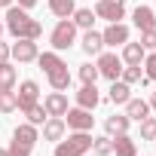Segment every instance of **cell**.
<instances>
[{"instance_id": "25", "label": "cell", "mask_w": 156, "mask_h": 156, "mask_svg": "<svg viewBox=\"0 0 156 156\" xmlns=\"http://www.w3.org/2000/svg\"><path fill=\"white\" fill-rule=\"evenodd\" d=\"M25 116H28V122H31V126H43V122L49 119V113H46V107H43L40 101H37L34 107H28V110H25Z\"/></svg>"}, {"instance_id": "18", "label": "cell", "mask_w": 156, "mask_h": 156, "mask_svg": "<svg viewBox=\"0 0 156 156\" xmlns=\"http://www.w3.org/2000/svg\"><path fill=\"white\" fill-rule=\"evenodd\" d=\"M113 153H116V156H138V147H135V141L122 132V135L113 138Z\"/></svg>"}, {"instance_id": "19", "label": "cell", "mask_w": 156, "mask_h": 156, "mask_svg": "<svg viewBox=\"0 0 156 156\" xmlns=\"http://www.w3.org/2000/svg\"><path fill=\"white\" fill-rule=\"evenodd\" d=\"M144 55H147V49H144L141 43H126V46H122V61H126V64H141Z\"/></svg>"}, {"instance_id": "26", "label": "cell", "mask_w": 156, "mask_h": 156, "mask_svg": "<svg viewBox=\"0 0 156 156\" xmlns=\"http://www.w3.org/2000/svg\"><path fill=\"white\" fill-rule=\"evenodd\" d=\"M92 150H95V156H110V153H113V138H110V135L92 138Z\"/></svg>"}, {"instance_id": "15", "label": "cell", "mask_w": 156, "mask_h": 156, "mask_svg": "<svg viewBox=\"0 0 156 156\" xmlns=\"http://www.w3.org/2000/svg\"><path fill=\"white\" fill-rule=\"evenodd\" d=\"M132 19H135V28H138V31H153V28H156V16H153L150 6H138Z\"/></svg>"}, {"instance_id": "22", "label": "cell", "mask_w": 156, "mask_h": 156, "mask_svg": "<svg viewBox=\"0 0 156 156\" xmlns=\"http://www.w3.org/2000/svg\"><path fill=\"white\" fill-rule=\"evenodd\" d=\"M129 116H107V122H104V129H107V135H122V132H129Z\"/></svg>"}, {"instance_id": "12", "label": "cell", "mask_w": 156, "mask_h": 156, "mask_svg": "<svg viewBox=\"0 0 156 156\" xmlns=\"http://www.w3.org/2000/svg\"><path fill=\"white\" fill-rule=\"evenodd\" d=\"M64 129H67V126H64V116H49V119L43 122V138L58 144V141L64 138Z\"/></svg>"}, {"instance_id": "3", "label": "cell", "mask_w": 156, "mask_h": 156, "mask_svg": "<svg viewBox=\"0 0 156 156\" xmlns=\"http://www.w3.org/2000/svg\"><path fill=\"white\" fill-rule=\"evenodd\" d=\"M49 43H52V49H55V52H64V49H70V46L76 43V25H73L70 19H61V22L52 28V34H49Z\"/></svg>"}, {"instance_id": "33", "label": "cell", "mask_w": 156, "mask_h": 156, "mask_svg": "<svg viewBox=\"0 0 156 156\" xmlns=\"http://www.w3.org/2000/svg\"><path fill=\"white\" fill-rule=\"evenodd\" d=\"M31 150H34V147H25V144L12 141V144H9V150H6V156H31Z\"/></svg>"}, {"instance_id": "32", "label": "cell", "mask_w": 156, "mask_h": 156, "mask_svg": "<svg viewBox=\"0 0 156 156\" xmlns=\"http://www.w3.org/2000/svg\"><path fill=\"white\" fill-rule=\"evenodd\" d=\"M144 67H147V70H144V76L156 83V52H153V55H144Z\"/></svg>"}, {"instance_id": "23", "label": "cell", "mask_w": 156, "mask_h": 156, "mask_svg": "<svg viewBox=\"0 0 156 156\" xmlns=\"http://www.w3.org/2000/svg\"><path fill=\"white\" fill-rule=\"evenodd\" d=\"M49 9H52L58 19H70L76 6H73V0H49Z\"/></svg>"}, {"instance_id": "39", "label": "cell", "mask_w": 156, "mask_h": 156, "mask_svg": "<svg viewBox=\"0 0 156 156\" xmlns=\"http://www.w3.org/2000/svg\"><path fill=\"white\" fill-rule=\"evenodd\" d=\"M0 156H6V150H0Z\"/></svg>"}, {"instance_id": "6", "label": "cell", "mask_w": 156, "mask_h": 156, "mask_svg": "<svg viewBox=\"0 0 156 156\" xmlns=\"http://www.w3.org/2000/svg\"><path fill=\"white\" fill-rule=\"evenodd\" d=\"M37 55H40V49H37V40H16L12 46H9V58H16L19 64H25V61H37Z\"/></svg>"}, {"instance_id": "13", "label": "cell", "mask_w": 156, "mask_h": 156, "mask_svg": "<svg viewBox=\"0 0 156 156\" xmlns=\"http://www.w3.org/2000/svg\"><path fill=\"white\" fill-rule=\"evenodd\" d=\"M12 141H19V144H25V147H34V144L40 141V135H37V126H31V122H22V126H16V132H12Z\"/></svg>"}, {"instance_id": "34", "label": "cell", "mask_w": 156, "mask_h": 156, "mask_svg": "<svg viewBox=\"0 0 156 156\" xmlns=\"http://www.w3.org/2000/svg\"><path fill=\"white\" fill-rule=\"evenodd\" d=\"M141 46L144 49H156V28L153 31H141Z\"/></svg>"}, {"instance_id": "35", "label": "cell", "mask_w": 156, "mask_h": 156, "mask_svg": "<svg viewBox=\"0 0 156 156\" xmlns=\"http://www.w3.org/2000/svg\"><path fill=\"white\" fill-rule=\"evenodd\" d=\"M3 61H9V46L0 43V64H3Z\"/></svg>"}, {"instance_id": "8", "label": "cell", "mask_w": 156, "mask_h": 156, "mask_svg": "<svg viewBox=\"0 0 156 156\" xmlns=\"http://www.w3.org/2000/svg\"><path fill=\"white\" fill-rule=\"evenodd\" d=\"M16 98H19V110L25 113L28 107H34V104L40 101V86H37L34 80H25V83L19 86V92H16Z\"/></svg>"}, {"instance_id": "31", "label": "cell", "mask_w": 156, "mask_h": 156, "mask_svg": "<svg viewBox=\"0 0 156 156\" xmlns=\"http://www.w3.org/2000/svg\"><path fill=\"white\" fill-rule=\"evenodd\" d=\"M98 76H101V73H98L95 64H83V67H80V80H83V83H95Z\"/></svg>"}, {"instance_id": "29", "label": "cell", "mask_w": 156, "mask_h": 156, "mask_svg": "<svg viewBox=\"0 0 156 156\" xmlns=\"http://www.w3.org/2000/svg\"><path fill=\"white\" fill-rule=\"evenodd\" d=\"M119 80L129 83V86H132V83H141V80H144V76H141V64H129V67H122Z\"/></svg>"}, {"instance_id": "4", "label": "cell", "mask_w": 156, "mask_h": 156, "mask_svg": "<svg viewBox=\"0 0 156 156\" xmlns=\"http://www.w3.org/2000/svg\"><path fill=\"white\" fill-rule=\"evenodd\" d=\"M92 122H95V116L86 107H67V113H64V126L73 132H92Z\"/></svg>"}, {"instance_id": "16", "label": "cell", "mask_w": 156, "mask_h": 156, "mask_svg": "<svg viewBox=\"0 0 156 156\" xmlns=\"http://www.w3.org/2000/svg\"><path fill=\"white\" fill-rule=\"evenodd\" d=\"M80 46H83V52H86V55H98V52L104 49V40H101V34H98V31H92V28H89V31L83 34Z\"/></svg>"}, {"instance_id": "37", "label": "cell", "mask_w": 156, "mask_h": 156, "mask_svg": "<svg viewBox=\"0 0 156 156\" xmlns=\"http://www.w3.org/2000/svg\"><path fill=\"white\" fill-rule=\"evenodd\" d=\"M147 104H150V110H156V89H153V95H150V101H147Z\"/></svg>"}, {"instance_id": "11", "label": "cell", "mask_w": 156, "mask_h": 156, "mask_svg": "<svg viewBox=\"0 0 156 156\" xmlns=\"http://www.w3.org/2000/svg\"><path fill=\"white\" fill-rule=\"evenodd\" d=\"M98 101H101V95H98L95 83H83V89L76 92V107H86V110H95V107H98Z\"/></svg>"}, {"instance_id": "14", "label": "cell", "mask_w": 156, "mask_h": 156, "mask_svg": "<svg viewBox=\"0 0 156 156\" xmlns=\"http://www.w3.org/2000/svg\"><path fill=\"white\" fill-rule=\"evenodd\" d=\"M46 76H49V86H52L55 92H64V89L70 86V70H67V64H61V67L49 70Z\"/></svg>"}, {"instance_id": "9", "label": "cell", "mask_w": 156, "mask_h": 156, "mask_svg": "<svg viewBox=\"0 0 156 156\" xmlns=\"http://www.w3.org/2000/svg\"><path fill=\"white\" fill-rule=\"evenodd\" d=\"M101 40H104V46H126V43H129V28H126L122 22H110V25L104 28Z\"/></svg>"}, {"instance_id": "10", "label": "cell", "mask_w": 156, "mask_h": 156, "mask_svg": "<svg viewBox=\"0 0 156 156\" xmlns=\"http://www.w3.org/2000/svg\"><path fill=\"white\" fill-rule=\"evenodd\" d=\"M43 107H46L49 116H64L67 113V95L64 92H49L43 98Z\"/></svg>"}, {"instance_id": "5", "label": "cell", "mask_w": 156, "mask_h": 156, "mask_svg": "<svg viewBox=\"0 0 156 156\" xmlns=\"http://www.w3.org/2000/svg\"><path fill=\"white\" fill-rule=\"evenodd\" d=\"M98 73L104 76V80H119V73H122V58L119 55H113V52H98Z\"/></svg>"}, {"instance_id": "38", "label": "cell", "mask_w": 156, "mask_h": 156, "mask_svg": "<svg viewBox=\"0 0 156 156\" xmlns=\"http://www.w3.org/2000/svg\"><path fill=\"white\" fill-rule=\"evenodd\" d=\"M0 6H12V0H0Z\"/></svg>"}, {"instance_id": "7", "label": "cell", "mask_w": 156, "mask_h": 156, "mask_svg": "<svg viewBox=\"0 0 156 156\" xmlns=\"http://www.w3.org/2000/svg\"><path fill=\"white\" fill-rule=\"evenodd\" d=\"M95 16L104 19V22H122V16H126V3H122V0H98Z\"/></svg>"}, {"instance_id": "1", "label": "cell", "mask_w": 156, "mask_h": 156, "mask_svg": "<svg viewBox=\"0 0 156 156\" xmlns=\"http://www.w3.org/2000/svg\"><path fill=\"white\" fill-rule=\"evenodd\" d=\"M6 31L16 37V40H37L40 34H43V25L37 22V19H31L28 16V9H22V6H6Z\"/></svg>"}, {"instance_id": "20", "label": "cell", "mask_w": 156, "mask_h": 156, "mask_svg": "<svg viewBox=\"0 0 156 156\" xmlns=\"http://www.w3.org/2000/svg\"><path fill=\"white\" fill-rule=\"evenodd\" d=\"M132 98V89H129V83H122V80H113L110 83V101L113 104H126Z\"/></svg>"}, {"instance_id": "21", "label": "cell", "mask_w": 156, "mask_h": 156, "mask_svg": "<svg viewBox=\"0 0 156 156\" xmlns=\"http://www.w3.org/2000/svg\"><path fill=\"white\" fill-rule=\"evenodd\" d=\"M12 86H16V67L9 61H3L0 64V92H9Z\"/></svg>"}, {"instance_id": "40", "label": "cell", "mask_w": 156, "mask_h": 156, "mask_svg": "<svg viewBox=\"0 0 156 156\" xmlns=\"http://www.w3.org/2000/svg\"><path fill=\"white\" fill-rule=\"evenodd\" d=\"M0 34H3V25H0Z\"/></svg>"}, {"instance_id": "17", "label": "cell", "mask_w": 156, "mask_h": 156, "mask_svg": "<svg viewBox=\"0 0 156 156\" xmlns=\"http://www.w3.org/2000/svg\"><path fill=\"white\" fill-rule=\"evenodd\" d=\"M126 116L141 122V119H147V116H150V104H147V101H141V98H129V101H126Z\"/></svg>"}, {"instance_id": "24", "label": "cell", "mask_w": 156, "mask_h": 156, "mask_svg": "<svg viewBox=\"0 0 156 156\" xmlns=\"http://www.w3.org/2000/svg\"><path fill=\"white\" fill-rule=\"evenodd\" d=\"M95 19H98V16H95L92 9H73V19H70V22H73L76 28H83V31H89Z\"/></svg>"}, {"instance_id": "30", "label": "cell", "mask_w": 156, "mask_h": 156, "mask_svg": "<svg viewBox=\"0 0 156 156\" xmlns=\"http://www.w3.org/2000/svg\"><path fill=\"white\" fill-rule=\"evenodd\" d=\"M141 138H144V141H156V119H153V116L141 119Z\"/></svg>"}, {"instance_id": "27", "label": "cell", "mask_w": 156, "mask_h": 156, "mask_svg": "<svg viewBox=\"0 0 156 156\" xmlns=\"http://www.w3.org/2000/svg\"><path fill=\"white\" fill-rule=\"evenodd\" d=\"M37 61H40V67L49 73V70H55V67H61L64 61H61V55L58 52H43V55H37Z\"/></svg>"}, {"instance_id": "2", "label": "cell", "mask_w": 156, "mask_h": 156, "mask_svg": "<svg viewBox=\"0 0 156 156\" xmlns=\"http://www.w3.org/2000/svg\"><path fill=\"white\" fill-rule=\"evenodd\" d=\"M92 150V135L89 132H73L55 144V156H86Z\"/></svg>"}, {"instance_id": "36", "label": "cell", "mask_w": 156, "mask_h": 156, "mask_svg": "<svg viewBox=\"0 0 156 156\" xmlns=\"http://www.w3.org/2000/svg\"><path fill=\"white\" fill-rule=\"evenodd\" d=\"M34 3H37V0H19V6H22V9H31Z\"/></svg>"}, {"instance_id": "28", "label": "cell", "mask_w": 156, "mask_h": 156, "mask_svg": "<svg viewBox=\"0 0 156 156\" xmlns=\"http://www.w3.org/2000/svg\"><path fill=\"white\" fill-rule=\"evenodd\" d=\"M12 110H19L16 92H12V89H9V92H0V113H12Z\"/></svg>"}]
</instances>
